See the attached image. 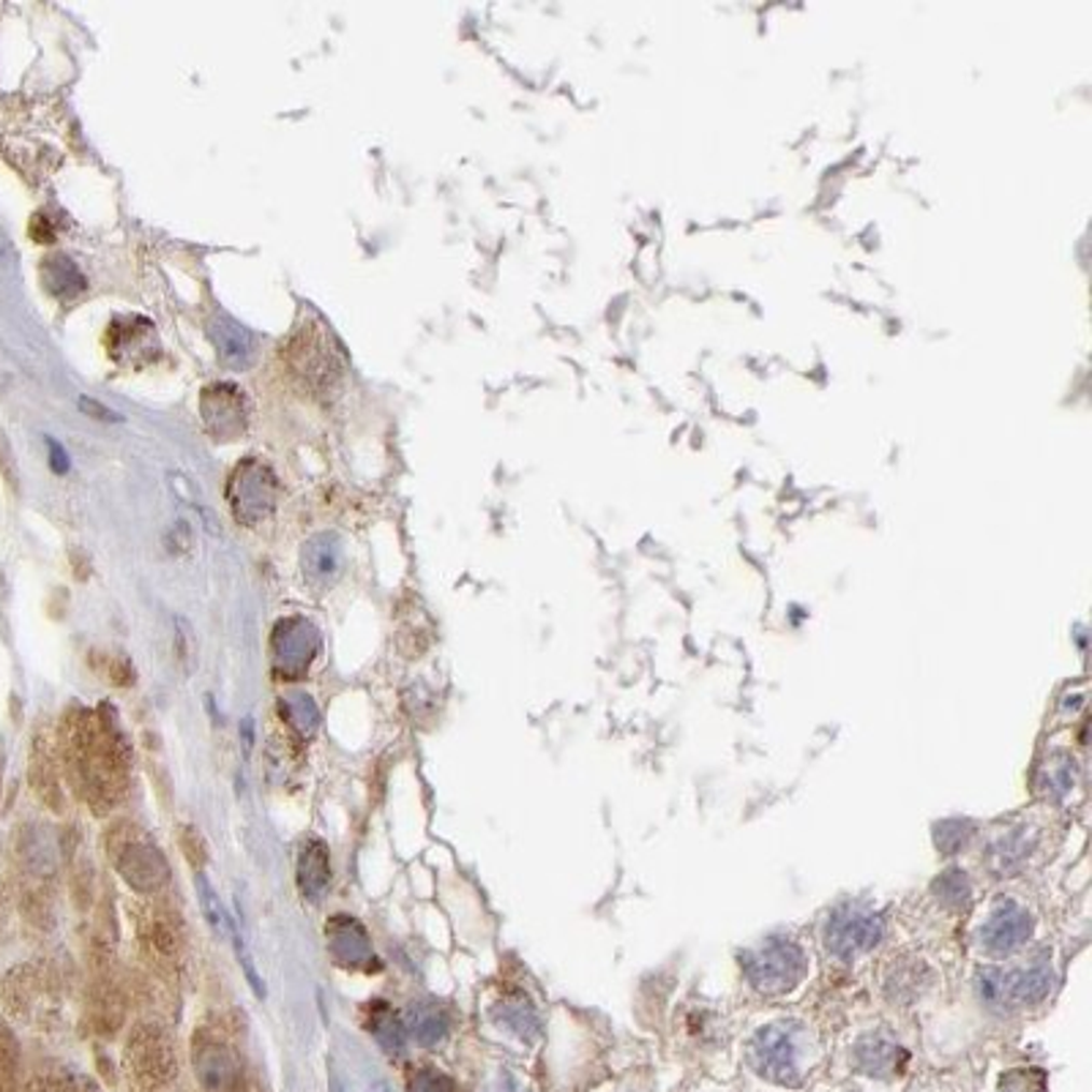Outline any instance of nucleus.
Instances as JSON below:
<instances>
[{
    "instance_id": "obj_27",
    "label": "nucleus",
    "mask_w": 1092,
    "mask_h": 1092,
    "mask_svg": "<svg viewBox=\"0 0 1092 1092\" xmlns=\"http://www.w3.org/2000/svg\"><path fill=\"white\" fill-rule=\"evenodd\" d=\"M181 849L183 855H186V860L192 866H203L205 860H208V844H205L203 833H199L197 828H181Z\"/></svg>"
},
{
    "instance_id": "obj_26",
    "label": "nucleus",
    "mask_w": 1092,
    "mask_h": 1092,
    "mask_svg": "<svg viewBox=\"0 0 1092 1092\" xmlns=\"http://www.w3.org/2000/svg\"><path fill=\"white\" fill-rule=\"evenodd\" d=\"M287 702H290L287 707L292 710V719H295V724H299L304 732L315 730L320 716H317V707H315V702H312V696L304 694V691H299V694H292Z\"/></svg>"
},
{
    "instance_id": "obj_32",
    "label": "nucleus",
    "mask_w": 1092,
    "mask_h": 1092,
    "mask_svg": "<svg viewBox=\"0 0 1092 1092\" xmlns=\"http://www.w3.org/2000/svg\"><path fill=\"white\" fill-rule=\"evenodd\" d=\"M502 1092H520V1090H516L514 1084H509V1087H506V1090H502Z\"/></svg>"
},
{
    "instance_id": "obj_30",
    "label": "nucleus",
    "mask_w": 1092,
    "mask_h": 1092,
    "mask_svg": "<svg viewBox=\"0 0 1092 1092\" xmlns=\"http://www.w3.org/2000/svg\"><path fill=\"white\" fill-rule=\"evenodd\" d=\"M47 448H50V465H53L55 473H66V470H69V456H66V451L60 448L55 440H47Z\"/></svg>"
},
{
    "instance_id": "obj_18",
    "label": "nucleus",
    "mask_w": 1092,
    "mask_h": 1092,
    "mask_svg": "<svg viewBox=\"0 0 1092 1092\" xmlns=\"http://www.w3.org/2000/svg\"><path fill=\"white\" fill-rule=\"evenodd\" d=\"M41 276H44L47 290L53 295H58V299H74V295H80L85 290V276L80 274V268L66 254H55V258L44 260Z\"/></svg>"
},
{
    "instance_id": "obj_29",
    "label": "nucleus",
    "mask_w": 1092,
    "mask_h": 1092,
    "mask_svg": "<svg viewBox=\"0 0 1092 1092\" xmlns=\"http://www.w3.org/2000/svg\"><path fill=\"white\" fill-rule=\"evenodd\" d=\"M80 407L85 410V413H91V418H99V421H121L112 410H107L105 404H96L94 399H80Z\"/></svg>"
},
{
    "instance_id": "obj_8",
    "label": "nucleus",
    "mask_w": 1092,
    "mask_h": 1092,
    "mask_svg": "<svg viewBox=\"0 0 1092 1092\" xmlns=\"http://www.w3.org/2000/svg\"><path fill=\"white\" fill-rule=\"evenodd\" d=\"M199 410H203L205 429L219 443L238 440L246 432L249 402H246L244 391L238 386H233V383H213V386L205 388L203 399H199Z\"/></svg>"
},
{
    "instance_id": "obj_14",
    "label": "nucleus",
    "mask_w": 1092,
    "mask_h": 1092,
    "mask_svg": "<svg viewBox=\"0 0 1092 1092\" xmlns=\"http://www.w3.org/2000/svg\"><path fill=\"white\" fill-rule=\"evenodd\" d=\"M301 566H304L306 582L315 591H326L328 584L336 582L342 571V541L336 533H320L309 538L301 552Z\"/></svg>"
},
{
    "instance_id": "obj_12",
    "label": "nucleus",
    "mask_w": 1092,
    "mask_h": 1092,
    "mask_svg": "<svg viewBox=\"0 0 1092 1092\" xmlns=\"http://www.w3.org/2000/svg\"><path fill=\"white\" fill-rule=\"evenodd\" d=\"M328 945L333 958L350 970H377V956L372 951L367 931L353 917H331L328 923Z\"/></svg>"
},
{
    "instance_id": "obj_9",
    "label": "nucleus",
    "mask_w": 1092,
    "mask_h": 1092,
    "mask_svg": "<svg viewBox=\"0 0 1092 1092\" xmlns=\"http://www.w3.org/2000/svg\"><path fill=\"white\" fill-rule=\"evenodd\" d=\"M274 664L285 675H301L320 650V632L306 618H287L274 628Z\"/></svg>"
},
{
    "instance_id": "obj_4",
    "label": "nucleus",
    "mask_w": 1092,
    "mask_h": 1092,
    "mask_svg": "<svg viewBox=\"0 0 1092 1092\" xmlns=\"http://www.w3.org/2000/svg\"><path fill=\"white\" fill-rule=\"evenodd\" d=\"M110 855L118 874L140 894H156L170 880V866L164 855L142 839V833H129L123 825L110 833Z\"/></svg>"
},
{
    "instance_id": "obj_24",
    "label": "nucleus",
    "mask_w": 1092,
    "mask_h": 1092,
    "mask_svg": "<svg viewBox=\"0 0 1092 1092\" xmlns=\"http://www.w3.org/2000/svg\"><path fill=\"white\" fill-rule=\"evenodd\" d=\"M1043 778H1046V789H1052V794H1068L1070 789H1074V782H1076V765L1070 757H1065V754H1060V757H1054V760H1049V765H1046L1043 771Z\"/></svg>"
},
{
    "instance_id": "obj_1",
    "label": "nucleus",
    "mask_w": 1092,
    "mask_h": 1092,
    "mask_svg": "<svg viewBox=\"0 0 1092 1092\" xmlns=\"http://www.w3.org/2000/svg\"><path fill=\"white\" fill-rule=\"evenodd\" d=\"M741 962L748 983L768 997L792 992L806 978L808 970V958L803 948L794 945L787 937H768L765 942L743 953Z\"/></svg>"
},
{
    "instance_id": "obj_23",
    "label": "nucleus",
    "mask_w": 1092,
    "mask_h": 1092,
    "mask_svg": "<svg viewBox=\"0 0 1092 1092\" xmlns=\"http://www.w3.org/2000/svg\"><path fill=\"white\" fill-rule=\"evenodd\" d=\"M935 890H937V896H940V899L951 907H967V901H970V896H972L970 880H967V874L958 869L945 871V874L937 880Z\"/></svg>"
},
{
    "instance_id": "obj_13",
    "label": "nucleus",
    "mask_w": 1092,
    "mask_h": 1092,
    "mask_svg": "<svg viewBox=\"0 0 1092 1092\" xmlns=\"http://www.w3.org/2000/svg\"><path fill=\"white\" fill-rule=\"evenodd\" d=\"M194 1070L208 1092H230L240 1076L235 1052L219 1040H205L194 1049Z\"/></svg>"
},
{
    "instance_id": "obj_3",
    "label": "nucleus",
    "mask_w": 1092,
    "mask_h": 1092,
    "mask_svg": "<svg viewBox=\"0 0 1092 1092\" xmlns=\"http://www.w3.org/2000/svg\"><path fill=\"white\" fill-rule=\"evenodd\" d=\"M801 1035L803 1027L792 1022H776L762 1027L751 1040V1065L757 1074L776 1084L794 1087L801 1081Z\"/></svg>"
},
{
    "instance_id": "obj_11",
    "label": "nucleus",
    "mask_w": 1092,
    "mask_h": 1092,
    "mask_svg": "<svg viewBox=\"0 0 1092 1092\" xmlns=\"http://www.w3.org/2000/svg\"><path fill=\"white\" fill-rule=\"evenodd\" d=\"M208 336H211V342L217 345V356L224 369L244 372V369H249L251 363H254V358H258V342H254V336H251L238 320L222 315V312H217V315L208 320Z\"/></svg>"
},
{
    "instance_id": "obj_7",
    "label": "nucleus",
    "mask_w": 1092,
    "mask_h": 1092,
    "mask_svg": "<svg viewBox=\"0 0 1092 1092\" xmlns=\"http://www.w3.org/2000/svg\"><path fill=\"white\" fill-rule=\"evenodd\" d=\"M126 1063H129L132 1079L142 1090H156L164 1081H170L172 1070H176L170 1040L164 1038L162 1029L156 1027H140L132 1035Z\"/></svg>"
},
{
    "instance_id": "obj_28",
    "label": "nucleus",
    "mask_w": 1092,
    "mask_h": 1092,
    "mask_svg": "<svg viewBox=\"0 0 1092 1092\" xmlns=\"http://www.w3.org/2000/svg\"><path fill=\"white\" fill-rule=\"evenodd\" d=\"M410 1092H454V1081L440 1070H418L410 1081Z\"/></svg>"
},
{
    "instance_id": "obj_20",
    "label": "nucleus",
    "mask_w": 1092,
    "mask_h": 1092,
    "mask_svg": "<svg viewBox=\"0 0 1092 1092\" xmlns=\"http://www.w3.org/2000/svg\"><path fill=\"white\" fill-rule=\"evenodd\" d=\"M497 1019H500V1024H506L511 1033L520 1035V1038L533 1040L541 1033V1022H538L536 1008L522 997L506 999V1003L500 1005V1011H497Z\"/></svg>"
},
{
    "instance_id": "obj_19",
    "label": "nucleus",
    "mask_w": 1092,
    "mask_h": 1092,
    "mask_svg": "<svg viewBox=\"0 0 1092 1092\" xmlns=\"http://www.w3.org/2000/svg\"><path fill=\"white\" fill-rule=\"evenodd\" d=\"M142 929H146L148 948H151L158 958L172 962V958L181 953V929H178V923L172 921L170 915L153 912V915H148V923Z\"/></svg>"
},
{
    "instance_id": "obj_17",
    "label": "nucleus",
    "mask_w": 1092,
    "mask_h": 1092,
    "mask_svg": "<svg viewBox=\"0 0 1092 1092\" xmlns=\"http://www.w3.org/2000/svg\"><path fill=\"white\" fill-rule=\"evenodd\" d=\"M448 1027H451L448 1013H445L443 1008H438V1005H429V1003H421V1005H415V1008H410L407 1024H404V1029H410V1035H413V1038L418 1040L421 1046L440 1043V1040L448 1035Z\"/></svg>"
},
{
    "instance_id": "obj_15",
    "label": "nucleus",
    "mask_w": 1092,
    "mask_h": 1092,
    "mask_svg": "<svg viewBox=\"0 0 1092 1092\" xmlns=\"http://www.w3.org/2000/svg\"><path fill=\"white\" fill-rule=\"evenodd\" d=\"M295 882H299L301 894L309 901H317L328 890L331 882V860L322 842H306L299 853L295 863Z\"/></svg>"
},
{
    "instance_id": "obj_25",
    "label": "nucleus",
    "mask_w": 1092,
    "mask_h": 1092,
    "mask_svg": "<svg viewBox=\"0 0 1092 1092\" xmlns=\"http://www.w3.org/2000/svg\"><path fill=\"white\" fill-rule=\"evenodd\" d=\"M176 650L183 672H194V666H197V639H194L192 625L183 618L176 620Z\"/></svg>"
},
{
    "instance_id": "obj_21",
    "label": "nucleus",
    "mask_w": 1092,
    "mask_h": 1092,
    "mask_svg": "<svg viewBox=\"0 0 1092 1092\" xmlns=\"http://www.w3.org/2000/svg\"><path fill=\"white\" fill-rule=\"evenodd\" d=\"M194 885H197V899H199V910H203L205 921H208V926H211L217 935L222 937H230V931H233L235 921H230V915L224 912L222 901H219V894L213 890V885L208 882V876L203 874V871H197V880H194Z\"/></svg>"
},
{
    "instance_id": "obj_10",
    "label": "nucleus",
    "mask_w": 1092,
    "mask_h": 1092,
    "mask_svg": "<svg viewBox=\"0 0 1092 1092\" xmlns=\"http://www.w3.org/2000/svg\"><path fill=\"white\" fill-rule=\"evenodd\" d=\"M1035 931V921L1027 910H1024L1019 901L1003 899L992 910L989 921L983 923L981 929V945L986 948L989 953H997V956H1008V953L1019 951L1022 945H1027L1029 937Z\"/></svg>"
},
{
    "instance_id": "obj_2",
    "label": "nucleus",
    "mask_w": 1092,
    "mask_h": 1092,
    "mask_svg": "<svg viewBox=\"0 0 1092 1092\" xmlns=\"http://www.w3.org/2000/svg\"><path fill=\"white\" fill-rule=\"evenodd\" d=\"M978 997L989 1008H1013V1005H1038L1054 989V970L1049 964H1033L1022 970H997L986 967L976 978Z\"/></svg>"
},
{
    "instance_id": "obj_31",
    "label": "nucleus",
    "mask_w": 1092,
    "mask_h": 1092,
    "mask_svg": "<svg viewBox=\"0 0 1092 1092\" xmlns=\"http://www.w3.org/2000/svg\"><path fill=\"white\" fill-rule=\"evenodd\" d=\"M9 1074H12V1063H9L6 1049H3V1046H0V1092H6Z\"/></svg>"
},
{
    "instance_id": "obj_22",
    "label": "nucleus",
    "mask_w": 1092,
    "mask_h": 1092,
    "mask_svg": "<svg viewBox=\"0 0 1092 1092\" xmlns=\"http://www.w3.org/2000/svg\"><path fill=\"white\" fill-rule=\"evenodd\" d=\"M372 1033L374 1038L381 1040V1046L391 1054H402L404 1040H407V1029H404L402 1019L397 1013H391L388 1008H381V1011L372 1017Z\"/></svg>"
},
{
    "instance_id": "obj_6",
    "label": "nucleus",
    "mask_w": 1092,
    "mask_h": 1092,
    "mask_svg": "<svg viewBox=\"0 0 1092 1092\" xmlns=\"http://www.w3.org/2000/svg\"><path fill=\"white\" fill-rule=\"evenodd\" d=\"M885 937V923L880 915L863 907H839L825 923V948L842 962L863 956Z\"/></svg>"
},
{
    "instance_id": "obj_16",
    "label": "nucleus",
    "mask_w": 1092,
    "mask_h": 1092,
    "mask_svg": "<svg viewBox=\"0 0 1092 1092\" xmlns=\"http://www.w3.org/2000/svg\"><path fill=\"white\" fill-rule=\"evenodd\" d=\"M855 1058H858V1065L866 1070V1074L876 1076V1079H888V1076L899 1074L901 1065H904V1060H907V1054H904V1049H899V1046L894 1043V1040L866 1038V1040H860Z\"/></svg>"
},
{
    "instance_id": "obj_5",
    "label": "nucleus",
    "mask_w": 1092,
    "mask_h": 1092,
    "mask_svg": "<svg viewBox=\"0 0 1092 1092\" xmlns=\"http://www.w3.org/2000/svg\"><path fill=\"white\" fill-rule=\"evenodd\" d=\"M276 492H279V484H276L274 470L254 456L240 461L230 473L227 497L240 525L251 527L271 516V511L276 509Z\"/></svg>"
}]
</instances>
